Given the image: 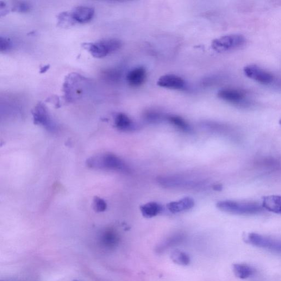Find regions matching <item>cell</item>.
<instances>
[{"mask_svg":"<svg viewBox=\"0 0 281 281\" xmlns=\"http://www.w3.org/2000/svg\"><path fill=\"white\" fill-rule=\"evenodd\" d=\"M171 258L174 263L181 266L188 265L191 262L189 255L180 250L173 251L171 254Z\"/></svg>","mask_w":281,"mask_h":281,"instance_id":"obj_19","label":"cell"},{"mask_svg":"<svg viewBox=\"0 0 281 281\" xmlns=\"http://www.w3.org/2000/svg\"><path fill=\"white\" fill-rule=\"evenodd\" d=\"M29 10L30 6L27 3H20L15 5L13 10H12L21 12H28Z\"/></svg>","mask_w":281,"mask_h":281,"instance_id":"obj_24","label":"cell"},{"mask_svg":"<svg viewBox=\"0 0 281 281\" xmlns=\"http://www.w3.org/2000/svg\"><path fill=\"white\" fill-rule=\"evenodd\" d=\"M58 25L62 27H68L76 24L72 16L71 12H62L58 17Z\"/></svg>","mask_w":281,"mask_h":281,"instance_id":"obj_20","label":"cell"},{"mask_svg":"<svg viewBox=\"0 0 281 281\" xmlns=\"http://www.w3.org/2000/svg\"><path fill=\"white\" fill-rule=\"evenodd\" d=\"M86 165L95 170L112 171L124 173L130 172L129 166L120 157L110 153L100 154L89 158Z\"/></svg>","mask_w":281,"mask_h":281,"instance_id":"obj_1","label":"cell"},{"mask_svg":"<svg viewBox=\"0 0 281 281\" xmlns=\"http://www.w3.org/2000/svg\"><path fill=\"white\" fill-rule=\"evenodd\" d=\"M72 16L76 23L89 22L95 14L93 8L87 6H80L71 11Z\"/></svg>","mask_w":281,"mask_h":281,"instance_id":"obj_11","label":"cell"},{"mask_svg":"<svg viewBox=\"0 0 281 281\" xmlns=\"http://www.w3.org/2000/svg\"><path fill=\"white\" fill-rule=\"evenodd\" d=\"M82 47L95 58H103L114 53L122 47L120 40L116 39H106L95 42H85Z\"/></svg>","mask_w":281,"mask_h":281,"instance_id":"obj_3","label":"cell"},{"mask_svg":"<svg viewBox=\"0 0 281 281\" xmlns=\"http://www.w3.org/2000/svg\"><path fill=\"white\" fill-rule=\"evenodd\" d=\"M233 271L236 277L241 279H247L254 273V269L245 264H236L233 265Z\"/></svg>","mask_w":281,"mask_h":281,"instance_id":"obj_17","label":"cell"},{"mask_svg":"<svg viewBox=\"0 0 281 281\" xmlns=\"http://www.w3.org/2000/svg\"><path fill=\"white\" fill-rule=\"evenodd\" d=\"M140 210L143 216L151 218L160 214L163 210V207L158 203L150 202L142 205Z\"/></svg>","mask_w":281,"mask_h":281,"instance_id":"obj_16","label":"cell"},{"mask_svg":"<svg viewBox=\"0 0 281 281\" xmlns=\"http://www.w3.org/2000/svg\"><path fill=\"white\" fill-rule=\"evenodd\" d=\"M116 127L123 132H133L137 129V125L126 114H118L115 117Z\"/></svg>","mask_w":281,"mask_h":281,"instance_id":"obj_14","label":"cell"},{"mask_svg":"<svg viewBox=\"0 0 281 281\" xmlns=\"http://www.w3.org/2000/svg\"><path fill=\"white\" fill-rule=\"evenodd\" d=\"M217 96L223 101L241 107H249L252 104V101H249L246 93L239 89H222L218 91Z\"/></svg>","mask_w":281,"mask_h":281,"instance_id":"obj_6","label":"cell"},{"mask_svg":"<svg viewBox=\"0 0 281 281\" xmlns=\"http://www.w3.org/2000/svg\"><path fill=\"white\" fill-rule=\"evenodd\" d=\"M107 203L101 198L96 197L93 200V208L97 212H103L107 209Z\"/></svg>","mask_w":281,"mask_h":281,"instance_id":"obj_22","label":"cell"},{"mask_svg":"<svg viewBox=\"0 0 281 281\" xmlns=\"http://www.w3.org/2000/svg\"><path fill=\"white\" fill-rule=\"evenodd\" d=\"M146 78V69L143 67H138L133 69L128 73L127 80L130 86L138 87L145 83Z\"/></svg>","mask_w":281,"mask_h":281,"instance_id":"obj_12","label":"cell"},{"mask_svg":"<svg viewBox=\"0 0 281 281\" xmlns=\"http://www.w3.org/2000/svg\"><path fill=\"white\" fill-rule=\"evenodd\" d=\"M12 47V42L10 39L6 37H0V50L1 52L8 51Z\"/></svg>","mask_w":281,"mask_h":281,"instance_id":"obj_23","label":"cell"},{"mask_svg":"<svg viewBox=\"0 0 281 281\" xmlns=\"http://www.w3.org/2000/svg\"><path fill=\"white\" fill-rule=\"evenodd\" d=\"M157 85L164 88L173 90H183L185 88V81L177 75L166 74L157 81Z\"/></svg>","mask_w":281,"mask_h":281,"instance_id":"obj_10","label":"cell"},{"mask_svg":"<svg viewBox=\"0 0 281 281\" xmlns=\"http://www.w3.org/2000/svg\"><path fill=\"white\" fill-rule=\"evenodd\" d=\"M279 125H280V127H281V118H280V120L279 121Z\"/></svg>","mask_w":281,"mask_h":281,"instance_id":"obj_26","label":"cell"},{"mask_svg":"<svg viewBox=\"0 0 281 281\" xmlns=\"http://www.w3.org/2000/svg\"><path fill=\"white\" fill-rule=\"evenodd\" d=\"M216 207L226 213L241 215L258 214L264 209L262 204L254 202L222 201L218 202Z\"/></svg>","mask_w":281,"mask_h":281,"instance_id":"obj_2","label":"cell"},{"mask_svg":"<svg viewBox=\"0 0 281 281\" xmlns=\"http://www.w3.org/2000/svg\"><path fill=\"white\" fill-rule=\"evenodd\" d=\"M246 42L245 36L240 34L224 35L212 41L211 47L217 52H224L240 48Z\"/></svg>","mask_w":281,"mask_h":281,"instance_id":"obj_4","label":"cell"},{"mask_svg":"<svg viewBox=\"0 0 281 281\" xmlns=\"http://www.w3.org/2000/svg\"><path fill=\"white\" fill-rule=\"evenodd\" d=\"M248 241L256 247L265 248L274 252H281V242L260 234L251 233L247 237Z\"/></svg>","mask_w":281,"mask_h":281,"instance_id":"obj_9","label":"cell"},{"mask_svg":"<svg viewBox=\"0 0 281 281\" xmlns=\"http://www.w3.org/2000/svg\"><path fill=\"white\" fill-rule=\"evenodd\" d=\"M262 205L266 210L281 215V196H266L263 198Z\"/></svg>","mask_w":281,"mask_h":281,"instance_id":"obj_15","label":"cell"},{"mask_svg":"<svg viewBox=\"0 0 281 281\" xmlns=\"http://www.w3.org/2000/svg\"><path fill=\"white\" fill-rule=\"evenodd\" d=\"M243 72L247 77L261 84H272L275 80L273 74L255 65L245 66L243 69Z\"/></svg>","mask_w":281,"mask_h":281,"instance_id":"obj_7","label":"cell"},{"mask_svg":"<svg viewBox=\"0 0 281 281\" xmlns=\"http://www.w3.org/2000/svg\"><path fill=\"white\" fill-rule=\"evenodd\" d=\"M145 120L151 123H157L163 120L164 117L156 111H147L144 116Z\"/></svg>","mask_w":281,"mask_h":281,"instance_id":"obj_21","label":"cell"},{"mask_svg":"<svg viewBox=\"0 0 281 281\" xmlns=\"http://www.w3.org/2000/svg\"><path fill=\"white\" fill-rule=\"evenodd\" d=\"M194 205V199L191 197H185L178 201L168 203L166 207L171 213H179L192 209Z\"/></svg>","mask_w":281,"mask_h":281,"instance_id":"obj_13","label":"cell"},{"mask_svg":"<svg viewBox=\"0 0 281 281\" xmlns=\"http://www.w3.org/2000/svg\"><path fill=\"white\" fill-rule=\"evenodd\" d=\"M166 120L171 123L174 127L185 133L191 132V128L185 120L182 117L177 116H170L166 118Z\"/></svg>","mask_w":281,"mask_h":281,"instance_id":"obj_18","label":"cell"},{"mask_svg":"<svg viewBox=\"0 0 281 281\" xmlns=\"http://www.w3.org/2000/svg\"><path fill=\"white\" fill-rule=\"evenodd\" d=\"M50 66L49 65L42 67L40 70V73L42 74L47 72L49 69Z\"/></svg>","mask_w":281,"mask_h":281,"instance_id":"obj_25","label":"cell"},{"mask_svg":"<svg viewBox=\"0 0 281 281\" xmlns=\"http://www.w3.org/2000/svg\"><path fill=\"white\" fill-rule=\"evenodd\" d=\"M32 113L35 124L42 126L49 132H54L57 130L55 124L50 117L45 105L42 102H39L35 106Z\"/></svg>","mask_w":281,"mask_h":281,"instance_id":"obj_8","label":"cell"},{"mask_svg":"<svg viewBox=\"0 0 281 281\" xmlns=\"http://www.w3.org/2000/svg\"><path fill=\"white\" fill-rule=\"evenodd\" d=\"M157 182L161 186L168 189H196L204 184L201 180L180 176L160 177Z\"/></svg>","mask_w":281,"mask_h":281,"instance_id":"obj_5","label":"cell"}]
</instances>
